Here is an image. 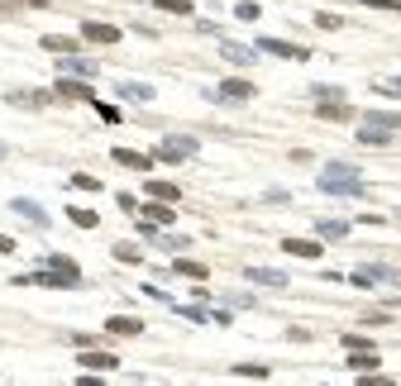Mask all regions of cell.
Returning <instances> with one entry per match:
<instances>
[{
    "label": "cell",
    "mask_w": 401,
    "mask_h": 386,
    "mask_svg": "<svg viewBox=\"0 0 401 386\" xmlns=\"http://www.w3.org/2000/svg\"><path fill=\"white\" fill-rule=\"evenodd\" d=\"M363 5H373V10H401V0H363Z\"/></svg>",
    "instance_id": "74e56055"
},
{
    "label": "cell",
    "mask_w": 401,
    "mask_h": 386,
    "mask_svg": "<svg viewBox=\"0 0 401 386\" xmlns=\"http://www.w3.org/2000/svg\"><path fill=\"white\" fill-rule=\"evenodd\" d=\"M192 153H196V138H187V134H172V138L158 143V158L163 162H187Z\"/></svg>",
    "instance_id": "3957f363"
},
{
    "label": "cell",
    "mask_w": 401,
    "mask_h": 386,
    "mask_svg": "<svg viewBox=\"0 0 401 386\" xmlns=\"http://www.w3.org/2000/svg\"><path fill=\"white\" fill-rule=\"evenodd\" d=\"M234 14H239V19H258L263 5H258V0H244V5H234Z\"/></svg>",
    "instance_id": "1f68e13d"
},
{
    "label": "cell",
    "mask_w": 401,
    "mask_h": 386,
    "mask_svg": "<svg viewBox=\"0 0 401 386\" xmlns=\"http://www.w3.org/2000/svg\"><path fill=\"white\" fill-rule=\"evenodd\" d=\"M349 367L354 372H378V353L373 348H349Z\"/></svg>",
    "instance_id": "9a60e30c"
},
{
    "label": "cell",
    "mask_w": 401,
    "mask_h": 386,
    "mask_svg": "<svg viewBox=\"0 0 401 386\" xmlns=\"http://www.w3.org/2000/svg\"><path fill=\"white\" fill-rule=\"evenodd\" d=\"M119 358L105 353V348H82V372H115Z\"/></svg>",
    "instance_id": "5b68a950"
},
{
    "label": "cell",
    "mask_w": 401,
    "mask_h": 386,
    "mask_svg": "<svg viewBox=\"0 0 401 386\" xmlns=\"http://www.w3.org/2000/svg\"><path fill=\"white\" fill-rule=\"evenodd\" d=\"M115 258H119V263H144L139 243H115Z\"/></svg>",
    "instance_id": "f1b7e54d"
},
{
    "label": "cell",
    "mask_w": 401,
    "mask_h": 386,
    "mask_svg": "<svg viewBox=\"0 0 401 386\" xmlns=\"http://www.w3.org/2000/svg\"><path fill=\"white\" fill-rule=\"evenodd\" d=\"M58 96H67V100H91V86H87V82H67V77H62V82H58Z\"/></svg>",
    "instance_id": "7402d4cb"
},
{
    "label": "cell",
    "mask_w": 401,
    "mask_h": 386,
    "mask_svg": "<svg viewBox=\"0 0 401 386\" xmlns=\"http://www.w3.org/2000/svg\"><path fill=\"white\" fill-rule=\"evenodd\" d=\"M105 334H119V339H139V334H144V319H134V315H110V319H105Z\"/></svg>",
    "instance_id": "52a82bcc"
},
{
    "label": "cell",
    "mask_w": 401,
    "mask_h": 386,
    "mask_svg": "<svg viewBox=\"0 0 401 386\" xmlns=\"http://www.w3.org/2000/svg\"><path fill=\"white\" fill-rule=\"evenodd\" d=\"M43 48H48V53H58V58H72V53H77V38H62V34H48V38H43Z\"/></svg>",
    "instance_id": "ac0fdd59"
},
{
    "label": "cell",
    "mask_w": 401,
    "mask_h": 386,
    "mask_svg": "<svg viewBox=\"0 0 401 386\" xmlns=\"http://www.w3.org/2000/svg\"><path fill=\"white\" fill-rule=\"evenodd\" d=\"M249 272V282H258V287H287V272H277V267H244Z\"/></svg>",
    "instance_id": "7c38bea8"
},
{
    "label": "cell",
    "mask_w": 401,
    "mask_h": 386,
    "mask_svg": "<svg viewBox=\"0 0 401 386\" xmlns=\"http://www.w3.org/2000/svg\"><path fill=\"white\" fill-rule=\"evenodd\" d=\"M220 58H229V62H253V48H244V43H229V38H220Z\"/></svg>",
    "instance_id": "d6986e66"
},
{
    "label": "cell",
    "mask_w": 401,
    "mask_h": 386,
    "mask_svg": "<svg viewBox=\"0 0 401 386\" xmlns=\"http://www.w3.org/2000/svg\"><path fill=\"white\" fill-rule=\"evenodd\" d=\"M96 114H100V119H105V124H119V119H124V114H119L115 105H100V100H96Z\"/></svg>",
    "instance_id": "e575fe53"
},
{
    "label": "cell",
    "mask_w": 401,
    "mask_h": 386,
    "mask_svg": "<svg viewBox=\"0 0 401 386\" xmlns=\"http://www.w3.org/2000/svg\"><path fill=\"white\" fill-rule=\"evenodd\" d=\"M172 272H177V277H192V282H205V277H210V267H205V263H192V258H177Z\"/></svg>",
    "instance_id": "2e32d148"
},
{
    "label": "cell",
    "mask_w": 401,
    "mask_h": 386,
    "mask_svg": "<svg viewBox=\"0 0 401 386\" xmlns=\"http://www.w3.org/2000/svg\"><path fill=\"white\" fill-rule=\"evenodd\" d=\"M282 248L292 258H320V239H282Z\"/></svg>",
    "instance_id": "5bb4252c"
},
{
    "label": "cell",
    "mask_w": 401,
    "mask_h": 386,
    "mask_svg": "<svg viewBox=\"0 0 401 386\" xmlns=\"http://www.w3.org/2000/svg\"><path fill=\"white\" fill-rule=\"evenodd\" d=\"M172 310H177V315H187V319H205V310H196V305H177V300H172Z\"/></svg>",
    "instance_id": "8d00e7d4"
},
{
    "label": "cell",
    "mask_w": 401,
    "mask_h": 386,
    "mask_svg": "<svg viewBox=\"0 0 401 386\" xmlns=\"http://www.w3.org/2000/svg\"><path fill=\"white\" fill-rule=\"evenodd\" d=\"M368 129H382V134H397V129H401V114H387V110H378V114H368Z\"/></svg>",
    "instance_id": "44dd1931"
},
{
    "label": "cell",
    "mask_w": 401,
    "mask_h": 386,
    "mask_svg": "<svg viewBox=\"0 0 401 386\" xmlns=\"http://www.w3.org/2000/svg\"><path fill=\"white\" fill-rule=\"evenodd\" d=\"M158 10H168V14H192V0H153Z\"/></svg>",
    "instance_id": "4dcf8cb0"
},
{
    "label": "cell",
    "mask_w": 401,
    "mask_h": 386,
    "mask_svg": "<svg viewBox=\"0 0 401 386\" xmlns=\"http://www.w3.org/2000/svg\"><path fill=\"white\" fill-rule=\"evenodd\" d=\"M72 186H77V191H100V182H96V177H87V172H77V177H72Z\"/></svg>",
    "instance_id": "836d02e7"
},
{
    "label": "cell",
    "mask_w": 401,
    "mask_h": 386,
    "mask_svg": "<svg viewBox=\"0 0 401 386\" xmlns=\"http://www.w3.org/2000/svg\"><path fill=\"white\" fill-rule=\"evenodd\" d=\"M320 119H330V124H344V119H354V110L344 105V100H320V110H315Z\"/></svg>",
    "instance_id": "8fae6325"
},
{
    "label": "cell",
    "mask_w": 401,
    "mask_h": 386,
    "mask_svg": "<svg viewBox=\"0 0 401 386\" xmlns=\"http://www.w3.org/2000/svg\"><path fill=\"white\" fill-rule=\"evenodd\" d=\"M397 267H358L354 272V287H378V282H397Z\"/></svg>",
    "instance_id": "ba28073f"
},
{
    "label": "cell",
    "mask_w": 401,
    "mask_h": 386,
    "mask_svg": "<svg viewBox=\"0 0 401 386\" xmlns=\"http://www.w3.org/2000/svg\"><path fill=\"white\" fill-rule=\"evenodd\" d=\"M62 77H100V67L72 53V58H62Z\"/></svg>",
    "instance_id": "4fadbf2b"
},
{
    "label": "cell",
    "mask_w": 401,
    "mask_h": 386,
    "mask_svg": "<svg viewBox=\"0 0 401 386\" xmlns=\"http://www.w3.org/2000/svg\"><path fill=\"white\" fill-rule=\"evenodd\" d=\"M10 105H24V110H43L48 96L43 91H10Z\"/></svg>",
    "instance_id": "ffe728a7"
},
{
    "label": "cell",
    "mask_w": 401,
    "mask_h": 386,
    "mask_svg": "<svg viewBox=\"0 0 401 386\" xmlns=\"http://www.w3.org/2000/svg\"><path fill=\"white\" fill-rule=\"evenodd\" d=\"M382 91H392V96H401V77H392V82H382Z\"/></svg>",
    "instance_id": "f35d334b"
},
{
    "label": "cell",
    "mask_w": 401,
    "mask_h": 386,
    "mask_svg": "<svg viewBox=\"0 0 401 386\" xmlns=\"http://www.w3.org/2000/svg\"><path fill=\"white\" fill-rule=\"evenodd\" d=\"M110 153H115V162H119V167H134V172H148V167H153V158H148V153H134V148H110Z\"/></svg>",
    "instance_id": "30bf717a"
},
{
    "label": "cell",
    "mask_w": 401,
    "mask_h": 386,
    "mask_svg": "<svg viewBox=\"0 0 401 386\" xmlns=\"http://www.w3.org/2000/svg\"><path fill=\"white\" fill-rule=\"evenodd\" d=\"M320 191L325 195H363V172H358L354 162H325Z\"/></svg>",
    "instance_id": "6da1fadb"
},
{
    "label": "cell",
    "mask_w": 401,
    "mask_h": 386,
    "mask_svg": "<svg viewBox=\"0 0 401 386\" xmlns=\"http://www.w3.org/2000/svg\"><path fill=\"white\" fill-rule=\"evenodd\" d=\"M315 24H320V29H339V14H330V10H320V14H315Z\"/></svg>",
    "instance_id": "d590c367"
},
{
    "label": "cell",
    "mask_w": 401,
    "mask_h": 386,
    "mask_svg": "<svg viewBox=\"0 0 401 386\" xmlns=\"http://www.w3.org/2000/svg\"><path fill=\"white\" fill-rule=\"evenodd\" d=\"M67 219H72L77 229H96V224H100V219L91 215V210H67Z\"/></svg>",
    "instance_id": "f546056e"
},
{
    "label": "cell",
    "mask_w": 401,
    "mask_h": 386,
    "mask_svg": "<svg viewBox=\"0 0 401 386\" xmlns=\"http://www.w3.org/2000/svg\"><path fill=\"white\" fill-rule=\"evenodd\" d=\"M144 224H172V205H168V200L144 205Z\"/></svg>",
    "instance_id": "e0dca14e"
},
{
    "label": "cell",
    "mask_w": 401,
    "mask_h": 386,
    "mask_svg": "<svg viewBox=\"0 0 401 386\" xmlns=\"http://www.w3.org/2000/svg\"><path fill=\"white\" fill-rule=\"evenodd\" d=\"M387 138L392 134H382V129H368V124L358 129V143H368V148H387Z\"/></svg>",
    "instance_id": "4316f807"
},
{
    "label": "cell",
    "mask_w": 401,
    "mask_h": 386,
    "mask_svg": "<svg viewBox=\"0 0 401 386\" xmlns=\"http://www.w3.org/2000/svg\"><path fill=\"white\" fill-rule=\"evenodd\" d=\"M144 234H148V229H144ZM148 239H153L158 248H168V253H182V248H187V234H148Z\"/></svg>",
    "instance_id": "cb8c5ba5"
},
{
    "label": "cell",
    "mask_w": 401,
    "mask_h": 386,
    "mask_svg": "<svg viewBox=\"0 0 401 386\" xmlns=\"http://www.w3.org/2000/svg\"><path fill=\"white\" fill-rule=\"evenodd\" d=\"M82 287V272H77V263L72 258H53L48 263V272H29V277H19V287Z\"/></svg>",
    "instance_id": "7a4b0ae2"
},
{
    "label": "cell",
    "mask_w": 401,
    "mask_h": 386,
    "mask_svg": "<svg viewBox=\"0 0 401 386\" xmlns=\"http://www.w3.org/2000/svg\"><path fill=\"white\" fill-rule=\"evenodd\" d=\"M258 48L273 53V58H292V62H306V58H310L301 43H287V38H258Z\"/></svg>",
    "instance_id": "277c9868"
},
{
    "label": "cell",
    "mask_w": 401,
    "mask_h": 386,
    "mask_svg": "<svg viewBox=\"0 0 401 386\" xmlns=\"http://www.w3.org/2000/svg\"><path fill=\"white\" fill-rule=\"evenodd\" d=\"M253 91H258V86H253L249 77H225L215 96H220V100H253Z\"/></svg>",
    "instance_id": "8992f818"
},
{
    "label": "cell",
    "mask_w": 401,
    "mask_h": 386,
    "mask_svg": "<svg viewBox=\"0 0 401 386\" xmlns=\"http://www.w3.org/2000/svg\"><path fill=\"white\" fill-rule=\"evenodd\" d=\"M148 195H153V200H168V205H177V200H182V191H177L172 182H148Z\"/></svg>",
    "instance_id": "d4e9b609"
},
{
    "label": "cell",
    "mask_w": 401,
    "mask_h": 386,
    "mask_svg": "<svg viewBox=\"0 0 401 386\" xmlns=\"http://www.w3.org/2000/svg\"><path fill=\"white\" fill-rule=\"evenodd\" d=\"M14 210H19V215H24V219H34V224H38V229H43V224H48V215H43V205H34V200H24V195H19V200H14Z\"/></svg>",
    "instance_id": "603a6c76"
},
{
    "label": "cell",
    "mask_w": 401,
    "mask_h": 386,
    "mask_svg": "<svg viewBox=\"0 0 401 386\" xmlns=\"http://www.w3.org/2000/svg\"><path fill=\"white\" fill-rule=\"evenodd\" d=\"M82 38H91V43H119V29H115V24L87 19V24H82Z\"/></svg>",
    "instance_id": "9c48e42d"
},
{
    "label": "cell",
    "mask_w": 401,
    "mask_h": 386,
    "mask_svg": "<svg viewBox=\"0 0 401 386\" xmlns=\"http://www.w3.org/2000/svg\"><path fill=\"white\" fill-rule=\"evenodd\" d=\"M315 229H320V239H344V234H349V224H344V219H320Z\"/></svg>",
    "instance_id": "83f0119b"
},
{
    "label": "cell",
    "mask_w": 401,
    "mask_h": 386,
    "mask_svg": "<svg viewBox=\"0 0 401 386\" xmlns=\"http://www.w3.org/2000/svg\"><path fill=\"white\" fill-rule=\"evenodd\" d=\"M234 372H239V377H268V363H239Z\"/></svg>",
    "instance_id": "d6a6232c"
},
{
    "label": "cell",
    "mask_w": 401,
    "mask_h": 386,
    "mask_svg": "<svg viewBox=\"0 0 401 386\" xmlns=\"http://www.w3.org/2000/svg\"><path fill=\"white\" fill-rule=\"evenodd\" d=\"M19 5H34V10H43V5H48V0H19Z\"/></svg>",
    "instance_id": "ab89813d"
},
{
    "label": "cell",
    "mask_w": 401,
    "mask_h": 386,
    "mask_svg": "<svg viewBox=\"0 0 401 386\" xmlns=\"http://www.w3.org/2000/svg\"><path fill=\"white\" fill-rule=\"evenodd\" d=\"M119 96H129V100H153V86H144V82H119Z\"/></svg>",
    "instance_id": "484cf974"
}]
</instances>
